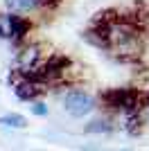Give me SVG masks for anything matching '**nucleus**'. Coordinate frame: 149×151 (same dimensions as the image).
Returning a JSON list of instances; mask_svg holds the SVG:
<instances>
[{
	"instance_id": "1",
	"label": "nucleus",
	"mask_w": 149,
	"mask_h": 151,
	"mask_svg": "<svg viewBox=\"0 0 149 151\" xmlns=\"http://www.w3.org/2000/svg\"><path fill=\"white\" fill-rule=\"evenodd\" d=\"M95 29L104 38V47L115 54V57L131 61L142 54V36H140V27L133 20L127 18H104V23Z\"/></svg>"
},
{
	"instance_id": "2",
	"label": "nucleus",
	"mask_w": 149,
	"mask_h": 151,
	"mask_svg": "<svg viewBox=\"0 0 149 151\" xmlns=\"http://www.w3.org/2000/svg\"><path fill=\"white\" fill-rule=\"evenodd\" d=\"M102 104L111 111H124V113H136L140 108V95L133 88H113L102 95Z\"/></svg>"
},
{
	"instance_id": "3",
	"label": "nucleus",
	"mask_w": 149,
	"mask_h": 151,
	"mask_svg": "<svg viewBox=\"0 0 149 151\" xmlns=\"http://www.w3.org/2000/svg\"><path fill=\"white\" fill-rule=\"evenodd\" d=\"M63 108L70 117H86L95 108V101L84 90H68L66 97H63Z\"/></svg>"
},
{
	"instance_id": "4",
	"label": "nucleus",
	"mask_w": 149,
	"mask_h": 151,
	"mask_svg": "<svg viewBox=\"0 0 149 151\" xmlns=\"http://www.w3.org/2000/svg\"><path fill=\"white\" fill-rule=\"evenodd\" d=\"M9 14H23V12H32L36 7L43 5V0H5Z\"/></svg>"
},
{
	"instance_id": "5",
	"label": "nucleus",
	"mask_w": 149,
	"mask_h": 151,
	"mask_svg": "<svg viewBox=\"0 0 149 151\" xmlns=\"http://www.w3.org/2000/svg\"><path fill=\"white\" fill-rule=\"evenodd\" d=\"M30 20H25L23 16H16V14H12V38L14 41H20V38L30 32Z\"/></svg>"
},
{
	"instance_id": "6",
	"label": "nucleus",
	"mask_w": 149,
	"mask_h": 151,
	"mask_svg": "<svg viewBox=\"0 0 149 151\" xmlns=\"http://www.w3.org/2000/svg\"><path fill=\"white\" fill-rule=\"evenodd\" d=\"M0 124L7 126V129H25L27 126V120H25L20 113H7L0 117Z\"/></svg>"
},
{
	"instance_id": "7",
	"label": "nucleus",
	"mask_w": 149,
	"mask_h": 151,
	"mask_svg": "<svg viewBox=\"0 0 149 151\" xmlns=\"http://www.w3.org/2000/svg\"><path fill=\"white\" fill-rule=\"evenodd\" d=\"M84 131L86 133H111L113 131V124L108 120H90L86 126H84Z\"/></svg>"
},
{
	"instance_id": "8",
	"label": "nucleus",
	"mask_w": 149,
	"mask_h": 151,
	"mask_svg": "<svg viewBox=\"0 0 149 151\" xmlns=\"http://www.w3.org/2000/svg\"><path fill=\"white\" fill-rule=\"evenodd\" d=\"M0 36L12 38V14H0Z\"/></svg>"
},
{
	"instance_id": "9",
	"label": "nucleus",
	"mask_w": 149,
	"mask_h": 151,
	"mask_svg": "<svg viewBox=\"0 0 149 151\" xmlns=\"http://www.w3.org/2000/svg\"><path fill=\"white\" fill-rule=\"evenodd\" d=\"M138 117L142 124H149V97L140 101V108H138Z\"/></svg>"
},
{
	"instance_id": "10",
	"label": "nucleus",
	"mask_w": 149,
	"mask_h": 151,
	"mask_svg": "<svg viewBox=\"0 0 149 151\" xmlns=\"http://www.w3.org/2000/svg\"><path fill=\"white\" fill-rule=\"evenodd\" d=\"M32 113L38 115V117H43V115H48V106H45L43 101H32Z\"/></svg>"
}]
</instances>
